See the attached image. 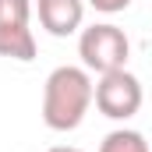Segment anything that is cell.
Returning <instances> with one entry per match:
<instances>
[{
    "label": "cell",
    "mask_w": 152,
    "mask_h": 152,
    "mask_svg": "<svg viewBox=\"0 0 152 152\" xmlns=\"http://www.w3.org/2000/svg\"><path fill=\"white\" fill-rule=\"evenodd\" d=\"M96 103V85L85 67H53L42 85V120L50 131H75Z\"/></svg>",
    "instance_id": "6da1fadb"
},
{
    "label": "cell",
    "mask_w": 152,
    "mask_h": 152,
    "mask_svg": "<svg viewBox=\"0 0 152 152\" xmlns=\"http://www.w3.org/2000/svg\"><path fill=\"white\" fill-rule=\"evenodd\" d=\"M78 57L85 64V71H96V75H110L120 71L131 57V39L124 36V28H117L113 21H99V25H88L81 28L78 36Z\"/></svg>",
    "instance_id": "7a4b0ae2"
},
{
    "label": "cell",
    "mask_w": 152,
    "mask_h": 152,
    "mask_svg": "<svg viewBox=\"0 0 152 152\" xmlns=\"http://www.w3.org/2000/svg\"><path fill=\"white\" fill-rule=\"evenodd\" d=\"M142 81L131 75L127 67L120 71H110V75H99L96 81V110L110 120H127L142 110Z\"/></svg>",
    "instance_id": "3957f363"
},
{
    "label": "cell",
    "mask_w": 152,
    "mask_h": 152,
    "mask_svg": "<svg viewBox=\"0 0 152 152\" xmlns=\"http://www.w3.org/2000/svg\"><path fill=\"white\" fill-rule=\"evenodd\" d=\"M36 14L50 36L67 39L85 21V0H36Z\"/></svg>",
    "instance_id": "277c9868"
},
{
    "label": "cell",
    "mask_w": 152,
    "mask_h": 152,
    "mask_svg": "<svg viewBox=\"0 0 152 152\" xmlns=\"http://www.w3.org/2000/svg\"><path fill=\"white\" fill-rule=\"evenodd\" d=\"M0 57L7 60H36V36L28 25H4L0 28Z\"/></svg>",
    "instance_id": "5b68a950"
},
{
    "label": "cell",
    "mask_w": 152,
    "mask_h": 152,
    "mask_svg": "<svg viewBox=\"0 0 152 152\" xmlns=\"http://www.w3.org/2000/svg\"><path fill=\"white\" fill-rule=\"evenodd\" d=\"M99 152H152L149 142L142 131H131V127H117L110 131L103 142H99Z\"/></svg>",
    "instance_id": "8992f818"
},
{
    "label": "cell",
    "mask_w": 152,
    "mask_h": 152,
    "mask_svg": "<svg viewBox=\"0 0 152 152\" xmlns=\"http://www.w3.org/2000/svg\"><path fill=\"white\" fill-rule=\"evenodd\" d=\"M28 21H32V0H0V28L28 25Z\"/></svg>",
    "instance_id": "52a82bcc"
},
{
    "label": "cell",
    "mask_w": 152,
    "mask_h": 152,
    "mask_svg": "<svg viewBox=\"0 0 152 152\" xmlns=\"http://www.w3.org/2000/svg\"><path fill=\"white\" fill-rule=\"evenodd\" d=\"M92 11H99V14H120V11H127L131 7V0H85Z\"/></svg>",
    "instance_id": "ba28073f"
},
{
    "label": "cell",
    "mask_w": 152,
    "mask_h": 152,
    "mask_svg": "<svg viewBox=\"0 0 152 152\" xmlns=\"http://www.w3.org/2000/svg\"><path fill=\"white\" fill-rule=\"evenodd\" d=\"M46 152H81V149H75V145H53V149H46Z\"/></svg>",
    "instance_id": "9c48e42d"
}]
</instances>
